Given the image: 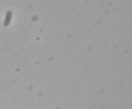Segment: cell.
Instances as JSON below:
<instances>
[{"mask_svg": "<svg viewBox=\"0 0 132 109\" xmlns=\"http://www.w3.org/2000/svg\"><path fill=\"white\" fill-rule=\"evenodd\" d=\"M12 12L11 10H9V11L6 12L5 21H4V26H8L10 24L12 21Z\"/></svg>", "mask_w": 132, "mask_h": 109, "instance_id": "cell-1", "label": "cell"}]
</instances>
